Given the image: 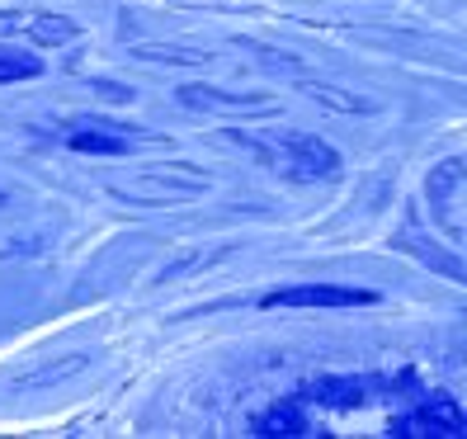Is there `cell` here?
I'll return each mask as SVG.
<instances>
[{
  "mask_svg": "<svg viewBox=\"0 0 467 439\" xmlns=\"http://www.w3.org/2000/svg\"><path fill=\"white\" fill-rule=\"evenodd\" d=\"M392 434H467V411H458L444 392H425L416 411H401L392 421Z\"/></svg>",
  "mask_w": 467,
  "mask_h": 439,
  "instance_id": "cell-1",
  "label": "cell"
},
{
  "mask_svg": "<svg viewBox=\"0 0 467 439\" xmlns=\"http://www.w3.org/2000/svg\"><path fill=\"white\" fill-rule=\"evenodd\" d=\"M373 288H340V284H302V288H274L265 308H373Z\"/></svg>",
  "mask_w": 467,
  "mask_h": 439,
  "instance_id": "cell-2",
  "label": "cell"
},
{
  "mask_svg": "<svg viewBox=\"0 0 467 439\" xmlns=\"http://www.w3.org/2000/svg\"><path fill=\"white\" fill-rule=\"evenodd\" d=\"M251 434H312V421L302 416L297 402H279L274 411H265V416L251 421Z\"/></svg>",
  "mask_w": 467,
  "mask_h": 439,
  "instance_id": "cell-3",
  "label": "cell"
},
{
  "mask_svg": "<svg viewBox=\"0 0 467 439\" xmlns=\"http://www.w3.org/2000/svg\"><path fill=\"white\" fill-rule=\"evenodd\" d=\"M34 76H43L38 52H19V47L0 43V86H10V80H34Z\"/></svg>",
  "mask_w": 467,
  "mask_h": 439,
  "instance_id": "cell-4",
  "label": "cell"
},
{
  "mask_svg": "<svg viewBox=\"0 0 467 439\" xmlns=\"http://www.w3.org/2000/svg\"><path fill=\"white\" fill-rule=\"evenodd\" d=\"M71 147L76 152H99V156H128L132 152V142H128V137H119V132H90V128H76L71 132Z\"/></svg>",
  "mask_w": 467,
  "mask_h": 439,
  "instance_id": "cell-5",
  "label": "cell"
},
{
  "mask_svg": "<svg viewBox=\"0 0 467 439\" xmlns=\"http://www.w3.org/2000/svg\"><path fill=\"white\" fill-rule=\"evenodd\" d=\"M19 34H29L34 43H62V38L76 34V24H67V19H57V15H34V19H24Z\"/></svg>",
  "mask_w": 467,
  "mask_h": 439,
  "instance_id": "cell-6",
  "label": "cell"
}]
</instances>
